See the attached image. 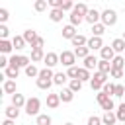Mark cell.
I'll list each match as a JSON object with an SVG mask.
<instances>
[{"label":"cell","mask_w":125,"mask_h":125,"mask_svg":"<svg viewBox=\"0 0 125 125\" xmlns=\"http://www.w3.org/2000/svg\"><path fill=\"white\" fill-rule=\"evenodd\" d=\"M123 57H125V53H123Z\"/></svg>","instance_id":"54"},{"label":"cell","mask_w":125,"mask_h":125,"mask_svg":"<svg viewBox=\"0 0 125 125\" xmlns=\"http://www.w3.org/2000/svg\"><path fill=\"white\" fill-rule=\"evenodd\" d=\"M61 62V57L57 55V53H47L45 55V66L47 68H53V66H57Z\"/></svg>","instance_id":"5"},{"label":"cell","mask_w":125,"mask_h":125,"mask_svg":"<svg viewBox=\"0 0 125 125\" xmlns=\"http://www.w3.org/2000/svg\"><path fill=\"white\" fill-rule=\"evenodd\" d=\"M100 20H102V14L94 8V10H90L88 12V16H86V21L88 23H92V25H96V23H100Z\"/></svg>","instance_id":"7"},{"label":"cell","mask_w":125,"mask_h":125,"mask_svg":"<svg viewBox=\"0 0 125 125\" xmlns=\"http://www.w3.org/2000/svg\"><path fill=\"white\" fill-rule=\"evenodd\" d=\"M111 49H113L115 53H119V55H121V53H125V41H123L121 37L113 39V41H111Z\"/></svg>","instance_id":"12"},{"label":"cell","mask_w":125,"mask_h":125,"mask_svg":"<svg viewBox=\"0 0 125 125\" xmlns=\"http://www.w3.org/2000/svg\"><path fill=\"white\" fill-rule=\"evenodd\" d=\"M74 55H76V59H86V57H90V49L88 47H76Z\"/></svg>","instance_id":"29"},{"label":"cell","mask_w":125,"mask_h":125,"mask_svg":"<svg viewBox=\"0 0 125 125\" xmlns=\"http://www.w3.org/2000/svg\"><path fill=\"white\" fill-rule=\"evenodd\" d=\"M86 47H88L90 51H102V49H104V41H102V37H94V35H92V37L88 39V45H86Z\"/></svg>","instance_id":"4"},{"label":"cell","mask_w":125,"mask_h":125,"mask_svg":"<svg viewBox=\"0 0 125 125\" xmlns=\"http://www.w3.org/2000/svg\"><path fill=\"white\" fill-rule=\"evenodd\" d=\"M98 62H100V61H98L94 55H90V57H86V59H84V68H86V70H92V68H96V66H98Z\"/></svg>","instance_id":"18"},{"label":"cell","mask_w":125,"mask_h":125,"mask_svg":"<svg viewBox=\"0 0 125 125\" xmlns=\"http://www.w3.org/2000/svg\"><path fill=\"white\" fill-rule=\"evenodd\" d=\"M115 121H117V115H115L113 111H105V113L102 115V123H104V125H113Z\"/></svg>","instance_id":"16"},{"label":"cell","mask_w":125,"mask_h":125,"mask_svg":"<svg viewBox=\"0 0 125 125\" xmlns=\"http://www.w3.org/2000/svg\"><path fill=\"white\" fill-rule=\"evenodd\" d=\"M37 37H39V35H37V33L33 31V29H25V31H23V39H25V43H29L31 47L35 45V41H37Z\"/></svg>","instance_id":"10"},{"label":"cell","mask_w":125,"mask_h":125,"mask_svg":"<svg viewBox=\"0 0 125 125\" xmlns=\"http://www.w3.org/2000/svg\"><path fill=\"white\" fill-rule=\"evenodd\" d=\"M61 10H62V12H68V10L72 12V10H74V4H72L70 0H64V2H62V8H61Z\"/></svg>","instance_id":"47"},{"label":"cell","mask_w":125,"mask_h":125,"mask_svg":"<svg viewBox=\"0 0 125 125\" xmlns=\"http://www.w3.org/2000/svg\"><path fill=\"white\" fill-rule=\"evenodd\" d=\"M115 115H117V121L125 123V102H123V104H119V107H117Z\"/></svg>","instance_id":"36"},{"label":"cell","mask_w":125,"mask_h":125,"mask_svg":"<svg viewBox=\"0 0 125 125\" xmlns=\"http://www.w3.org/2000/svg\"><path fill=\"white\" fill-rule=\"evenodd\" d=\"M25 104H27V100H25L21 94H14V96H12V105H14V107L20 109V107H25Z\"/></svg>","instance_id":"11"},{"label":"cell","mask_w":125,"mask_h":125,"mask_svg":"<svg viewBox=\"0 0 125 125\" xmlns=\"http://www.w3.org/2000/svg\"><path fill=\"white\" fill-rule=\"evenodd\" d=\"M104 33H105V25H104L102 21L96 23V25H92V35H94V37H102Z\"/></svg>","instance_id":"26"},{"label":"cell","mask_w":125,"mask_h":125,"mask_svg":"<svg viewBox=\"0 0 125 125\" xmlns=\"http://www.w3.org/2000/svg\"><path fill=\"white\" fill-rule=\"evenodd\" d=\"M78 70H80L78 66H70V68L66 70V76H68L70 80H76V78H78Z\"/></svg>","instance_id":"39"},{"label":"cell","mask_w":125,"mask_h":125,"mask_svg":"<svg viewBox=\"0 0 125 125\" xmlns=\"http://www.w3.org/2000/svg\"><path fill=\"white\" fill-rule=\"evenodd\" d=\"M4 113H6V119H18V115H20V109L18 107H14V105H8L6 109H4Z\"/></svg>","instance_id":"20"},{"label":"cell","mask_w":125,"mask_h":125,"mask_svg":"<svg viewBox=\"0 0 125 125\" xmlns=\"http://www.w3.org/2000/svg\"><path fill=\"white\" fill-rule=\"evenodd\" d=\"M29 59H31V62H39V61H45V53H43V49H33Z\"/></svg>","instance_id":"22"},{"label":"cell","mask_w":125,"mask_h":125,"mask_svg":"<svg viewBox=\"0 0 125 125\" xmlns=\"http://www.w3.org/2000/svg\"><path fill=\"white\" fill-rule=\"evenodd\" d=\"M123 94H125V86H123V84H115V92H113V96H115V98H121Z\"/></svg>","instance_id":"43"},{"label":"cell","mask_w":125,"mask_h":125,"mask_svg":"<svg viewBox=\"0 0 125 125\" xmlns=\"http://www.w3.org/2000/svg\"><path fill=\"white\" fill-rule=\"evenodd\" d=\"M2 125H14V121H12V119H4V121H2Z\"/></svg>","instance_id":"51"},{"label":"cell","mask_w":125,"mask_h":125,"mask_svg":"<svg viewBox=\"0 0 125 125\" xmlns=\"http://www.w3.org/2000/svg\"><path fill=\"white\" fill-rule=\"evenodd\" d=\"M102 23L105 25V27H111V25H115L117 23V14H115V10H104L102 12Z\"/></svg>","instance_id":"1"},{"label":"cell","mask_w":125,"mask_h":125,"mask_svg":"<svg viewBox=\"0 0 125 125\" xmlns=\"http://www.w3.org/2000/svg\"><path fill=\"white\" fill-rule=\"evenodd\" d=\"M53 76H55V72H53L51 68H47V66H45V68H41V70H39V76H37V78H53Z\"/></svg>","instance_id":"37"},{"label":"cell","mask_w":125,"mask_h":125,"mask_svg":"<svg viewBox=\"0 0 125 125\" xmlns=\"http://www.w3.org/2000/svg\"><path fill=\"white\" fill-rule=\"evenodd\" d=\"M59 57H61V64H64L66 68L74 66V62H76V55H74V51H62Z\"/></svg>","instance_id":"3"},{"label":"cell","mask_w":125,"mask_h":125,"mask_svg":"<svg viewBox=\"0 0 125 125\" xmlns=\"http://www.w3.org/2000/svg\"><path fill=\"white\" fill-rule=\"evenodd\" d=\"M35 123H37V125H51L53 119H51V115H47V113H39L37 119H35Z\"/></svg>","instance_id":"27"},{"label":"cell","mask_w":125,"mask_h":125,"mask_svg":"<svg viewBox=\"0 0 125 125\" xmlns=\"http://www.w3.org/2000/svg\"><path fill=\"white\" fill-rule=\"evenodd\" d=\"M43 45H45V39L43 37H37V41H35V45L31 49H43Z\"/></svg>","instance_id":"48"},{"label":"cell","mask_w":125,"mask_h":125,"mask_svg":"<svg viewBox=\"0 0 125 125\" xmlns=\"http://www.w3.org/2000/svg\"><path fill=\"white\" fill-rule=\"evenodd\" d=\"M70 43H72L74 47H86V45H88V39H86L84 35H80V33H78V35H76V37H74Z\"/></svg>","instance_id":"28"},{"label":"cell","mask_w":125,"mask_h":125,"mask_svg":"<svg viewBox=\"0 0 125 125\" xmlns=\"http://www.w3.org/2000/svg\"><path fill=\"white\" fill-rule=\"evenodd\" d=\"M39 107H41V100L39 98H29L25 104V113L27 115H39Z\"/></svg>","instance_id":"2"},{"label":"cell","mask_w":125,"mask_h":125,"mask_svg":"<svg viewBox=\"0 0 125 125\" xmlns=\"http://www.w3.org/2000/svg\"><path fill=\"white\" fill-rule=\"evenodd\" d=\"M74 12L76 14H80L84 20H86V16H88V12H90V8L84 4V2H80V4H74Z\"/></svg>","instance_id":"21"},{"label":"cell","mask_w":125,"mask_h":125,"mask_svg":"<svg viewBox=\"0 0 125 125\" xmlns=\"http://www.w3.org/2000/svg\"><path fill=\"white\" fill-rule=\"evenodd\" d=\"M2 90H4L6 94H12V96L18 94V92H16V80H6L4 86H2Z\"/></svg>","instance_id":"25"},{"label":"cell","mask_w":125,"mask_h":125,"mask_svg":"<svg viewBox=\"0 0 125 125\" xmlns=\"http://www.w3.org/2000/svg\"><path fill=\"white\" fill-rule=\"evenodd\" d=\"M59 104H61V98H59V94H47V105H49L51 109L59 107Z\"/></svg>","instance_id":"15"},{"label":"cell","mask_w":125,"mask_h":125,"mask_svg":"<svg viewBox=\"0 0 125 125\" xmlns=\"http://www.w3.org/2000/svg\"><path fill=\"white\" fill-rule=\"evenodd\" d=\"M100 55H102V59H104V61H109V62L115 59V51L111 49V45H107V47L104 45V49L100 51Z\"/></svg>","instance_id":"8"},{"label":"cell","mask_w":125,"mask_h":125,"mask_svg":"<svg viewBox=\"0 0 125 125\" xmlns=\"http://www.w3.org/2000/svg\"><path fill=\"white\" fill-rule=\"evenodd\" d=\"M68 88H70V90H72V92L76 94V92H80V90H82V82H80L78 78H76V80H70V84H68Z\"/></svg>","instance_id":"38"},{"label":"cell","mask_w":125,"mask_h":125,"mask_svg":"<svg viewBox=\"0 0 125 125\" xmlns=\"http://www.w3.org/2000/svg\"><path fill=\"white\" fill-rule=\"evenodd\" d=\"M76 35H78V33H76V27H74V25L68 23V25L62 27V37H64V39H70V41H72Z\"/></svg>","instance_id":"9"},{"label":"cell","mask_w":125,"mask_h":125,"mask_svg":"<svg viewBox=\"0 0 125 125\" xmlns=\"http://www.w3.org/2000/svg\"><path fill=\"white\" fill-rule=\"evenodd\" d=\"M8 20V10H4V8H0V21H2V25H4V21Z\"/></svg>","instance_id":"49"},{"label":"cell","mask_w":125,"mask_h":125,"mask_svg":"<svg viewBox=\"0 0 125 125\" xmlns=\"http://www.w3.org/2000/svg\"><path fill=\"white\" fill-rule=\"evenodd\" d=\"M113 78H123V70H115V68H111V72H109Z\"/></svg>","instance_id":"50"},{"label":"cell","mask_w":125,"mask_h":125,"mask_svg":"<svg viewBox=\"0 0 125 125\" xmlns=\"http://www.w3.org/2000/svg\"><path fill=\"white\" fill-rule=\"evenodd\" d=\"M8 35H10V29H8L6 25H0V41H6Z\"/></svg>","instance_id":"42"},{"label":"cell","mask_w":125,"mask_h":125,"mask_svg":"<svg viewBox=\"0 0 125 125\" xmlns=\"http://www.w3.org/2000/svg\"><path fill=\"white\" fill-rule=\"evenodd\" d=\"M121 39H123V41H125V31H123V37H121Z\"/></svg>","instance_id":"52"},{"label":"cell","mask_w":125,"mask_h":125,"mask_svg":"<svg viewBox=\"0 0 125 125\" xmlns=\"http://www.w3.org/2000/svg\"><path fill=\"white\" fill-rule=\"evenodd\" d=\"M12 45H14V49H16V51H20V49H23L27 43H25L23 35H14V37H12Z\"/></svg>","instance_id":"13"},{"label":"cell","mask_w":125,"mask_h":125,"mask_svg":"<svg viewBox=\"0 0 125 125\" xmlns=\"http://www.w3.org/2000/svg\"><path fill=\"white\" fill-rule=\"evenodd\" d=\"M66 80H68L66 72H55V76H53V84H57V86H62Z\"/></svg>","instance_id":"24"},{"label":"cell","mask_w":125,"mask_h":125,"mask_svg":"<svg viewBox=\"0 0 125 125\" xmlns=\"http://www.w3.org/2000/svg\"><path fill=\"white\" fill-rule=\"evenodd\" d=\"M98 70H100V72H104V74H109V72H111V62H109V61L100 59V62H98Z\"/></svg>","instance_id":"23"},{"label":"cell","mask_w":125,"mask_h":125,"mask_svg":"<svg viewBox=\"0 0 125 125\" xmlns=\"http://www.w3.org/2000/svg\"><path fill=\"white\" fill-rule=\"evenodd\" d=\"M59 98H61V102H64V104H70V102L74 100V92H72L70 88H62V90L59 92Z\"/></svg>","instance_id":"6"},{"label":"cell","mask_w":125,"mask_h":125,"mask_svg":"<svg viewBox=\"0 0 125 125\" xmlns=\"http://www.w3.org/2000/svg\"><path fill=\"white\" fill-rule=\"evenodd\" d=\"M123 66H125V57H123V55H115V59L111 61V68L123 70Z\"/></svg>","instance_id":"14"},{"label":"cell","mask_w":125,"mask_h":125,"mask_svg":"<svg viewBox=\"0 0 125 125\" xmlns=\"http://www.w3.org/2000/svg\"><path fill=\"white\" fill-rule=\"evenodd\" d=\"M68 18H70V25H74V27H76V25H80V23H82V20H84V18H82L80 14H76L74 10L70 12V16H68Z\"/></svg>","instance_id":"31"},{"label":"cell","mask_w":125,"mask_h":125,"mask_svg":"<svg viewBox=\"0 0 125 125\" xmlns=\"http://www.w3.org/2000/svg\"><path fill=\"white\" fill-rule=\"evenodd\" d=\"M25 76H29V78H33V76H39V68L31 62L27 68H25Z\"/></svg>","instance_id":"35"},{"label":"cell","mask_w":125,"mask_h":125,"mask_svg":"<svg viewBox=\"0 0 125 125\" xmlns=\"http://www.w3.org/2000/svg\"><path fill=\"white\" fill-rule=\"evenodd\" d=\"M100 105H102V109H104V111H111V109H113V100H111V96H107L105 100H102V102H100Z\"/></svg>","instance_id":"33"},{"label":"cell","mask_w":125,"mask_h":125,"mask_svg":"<svg viewBox=\"0 0 125 125\" xmlns=\"http://www.w3.org/2000/svg\"><path fill=\"white\" fill-rule=\"evenodd\" d=\"M123 125H125V123H123Z\"/></svg>","instance_id":"55"},{"label":"cell","mask_w":125,"mask_h":125,"mask_svg":"<svg viewBox=\"0 0 125 125\" xmlns=\"http://www.w3.org/2000/svg\"><path fill=\"white\" fill-rule=\"evenodd\" d=\"M49 18H51V21H62L64 12H62L61 8H55V10H51V12H49Z\"/></svg>","instance_id":"17"},{"label":"cell","mask_w":125,"mask_h":125,"mask_svg":"<svg viewBox=\"0 0 125 125\" xmlns=\"http://www.w3.org/2000/svg\"><path fill=\"white\" fill-rule=\"evenodd\" d=\"M4 76H6L8 80H16V78L20 76V68H16V66H8V68L4 70Z\"/></svg>","instance_id":"19"},{"label":"cell","mask_w":125,"mask_h":125,"mask_svg":"<svg viewBox=\"0 0 125 125\" xmlns=\"http://www.w3.org/2000/svg\"><path fill=\"white\" fill-rule=\"evenodd\" d=\"M64 125H74V123H64Z\"/></svg>","instance_id":"53"},{"label":"cell","mask_w":125,"mask_h":125,"mask_svg":"<svg viewBox=\"0 0 125 125\" xmlns=\"http://www.w3.org/2000/svg\"><path fill=\"white\" fill-rule=\"evenodd\" d=\"M53 84V78H37V88L41 90H49Z\"/></svg>","instance_id":"30"},{"label":"cell","mask_w":125,"mask_h":125,"mask_svg":"<svg viewBox=\"0 0 125 125\" xmlns=\"http://www.w3.org/2000/svg\"><path fill=\"white\" fill-rule=\"evenodd\" d=\"M78 80H80V82H86V80L90 82V80H92V76H90V70H86V68L82 66V68L78 70Z\"/></svg>","instance_id":"34"},{"label":"cell","mask_w":125,"mask_h":125,"mask_svg":"<svg viewBox=\"0 0 125 125\" xmlns=\"http://www.w3.org/2000/svg\"><path fill=\"white\" fill-rule=\"evenodd\" d=\"M47 4H49V2H45V0H37V2H35V10H37V12H43V10L47 8Z\"/></svg>","instance_id":"46"},{"label":"cell","mask_w":125,"mask_h":125,"mask_svg":"<svg viewBox=\"0 0 125 125\" xmlns=\"http://www.w3.org/2000/svg\"><path fill=\"white\" fill-rule=\"evenodd\" d=\"M88 125H104V123H102V117L90 115V117H88Z\"/></svg>","instance_id":"44"},{"label":"cell","mask_w":125,"mask_h":125,"mask_svg":"<svg viewBox=\"0 0 125 125\" xmlns=\"http://www.w3.org/2000/svg\"><path fill=\"white\" fill-rule=\"evenodd\" d=\"M12 49H14L12 41H8V39H6V41H0V53H2V55H8Z\"/></svg>","instance_id":"32"},{"label":"cell","mask_w":125,"mask_h":125,"mask_svg":"<svg viewBox=\"0 0 125 125\" xmlns=\"http://www.w3.org/2000/svg\"><path fill=\"white\" fill-rule=\"evenodd\" d=\"M107 76H109V74H104V72H100V70H98V72H94V76H92V78H96V80H98V82H102V84H107Z\"/></svg>","instance_id":"40"},{"label":"cell","mask_w":125,"mask_h":125,"mask_svg":"<svg viewBox=\"0 0 125 125\" xmlns=\"http://www.w3.org/2000/svg\"><path fill=\"white\" fill-rule=\"evenodd\" d=\"M102 92H105L107 96H111V94L115 92V84H111V82H107V84H104V88H102Z\"/></svg>","instance_id":"41"},{"label":"cell","mask_w":125,"mask_h":125,"mask_svg":"<svg viewBox=\"0 0 125 125\" xmlns=\"http://www.w3.org/2000/svg\"><path fill=\"white\" fill-rule=\"evenodd\" d=\"M90 86H92V90H98V92H102V88H104V84H102V82H98L96 78H92V80H90Z\"/></svg>","instance_id":"45"}]
</instances>
